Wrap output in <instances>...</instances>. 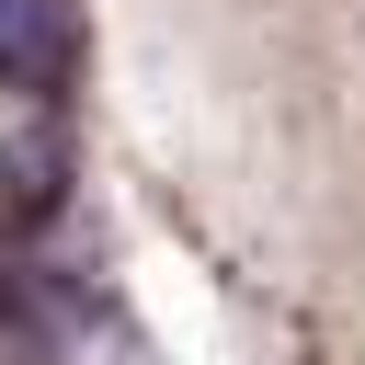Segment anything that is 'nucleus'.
I'll return each mask as SVG.
<instances>
[{"label": "nucleus", "mask_w": 365, "mask_h": 365, "mask_svg": "<svg viewBox=\"0 0 365 365\" xmlns=\"http://www.w3.org/2000/svg\"><path fill=\"white\" fill-rule=\"evenodd\" d=\"M68 68V0H0V91H57Z\"/></svg>", "instance_id": "f257e3e1"}]
</instances>
